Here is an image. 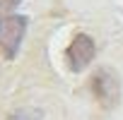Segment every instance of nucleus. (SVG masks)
Instances as JSON below:
<instances>
[{
    "mask_svg": "<svg viewBox=\"0 0 123 120\" xmlns=\"http://www.w3.org/2000/svg\"><path fill=\"white\" fill-rule=\"evenodd\" d=\"M24 31H27V17H22V15L0 17V55L5 60H12L17 55Z\"/></svg>",
    "mask_w": 123,
    "mask_h": 120,
    "instance_id": "nucleus-1",
    "label": "nucleus"
},
{
    "mask_svg": "<svg viewBox=\"0 0 123 120\" xmlns=\"http://www.w3.org/2000/svg\"><path fill=\"white\" fill-rule=\"evenodd\" d=\"M92 91L104 108H113L118 103V77L113 75V70L99 67L92 77Z\"/></svg>",
    "mask_w": 123,
    "mask_h": 120,
    "instance_id": "nucleus-2",
    "label": "nucleus"
},
{
    "mask_svg": "<svg viewBox=\"0 0 123 120\" xmlns=\"http://www.w3.org/2000/svg\"><path fill=\"white\" fill-rule=\"evenodd\" d=\"M94 53H97V46H94L92 36H87V34H77V36L70 41L68 50H65L68 67H70L73 72H82V70L92 63V60H94Z\"/></svg>",
    "mask_w": 123,
    "mask_h": 120,
    "instance_id": "nucleus-3",
    "label": "nucleus"
},
{
    "mask_svg": "<svg viewBox=\"0 0 123 120\" xmlns=\"http://www.w3.org/2000/svg\"><path fill=\"white\" fill-rule=\"evenodd\" d=\"M17 5H19V0H0V15H3V17L10 15Z\"/></svg>",
    "mask_w": 123,
    "mask_h": 120,
    "instance_id": "nucleus-4",
    "label": "nucleus"
}]
</instances>
